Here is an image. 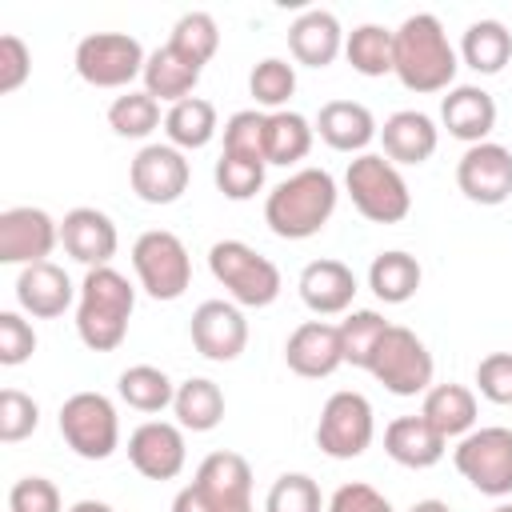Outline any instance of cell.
I'll list each match as a JSON object with an SVG mask.
<instances>
[{
	"label": "cell",
	"instance_id": "6da1fadb",
	"mask_svg": "<svg viewBox=\"0 0 512 512\" xmlns=\"http://www.w3.org/2000/svg\"><path fill=\"white\" fill-rule=\"evenodd\" d=\"M460 68V52L448 44L444 24L432 12L404 16L392 32V72L408 92H448Z\"/></svg>",
	"mask_w": 512,
	"mask_h": 512
},
{
	"label": "cell",
	"instance_id": "7a4b0ae2",
	"mask_svg": "<svg viewBox=\"0 0 512 512\" xmlns=\"http://www.w3.org/2000/svg\"><path fill=\"white\" fill-rule=\"evenodd\" d=\"M336 180L324 168H300L280 180L264 200V224L280 240H308L316 236L336 212Z\"/></svg>",
	"mask_w": 512,
	"mask_h": 512
},
{
	"label": "cell",
	"instance_id": "3957f363",
	"mask_svg": "<svg viewBox=\"0 0 512 512\" xmlns=\"http://www.w3.org/2000/svg\"><path fill=\"white\" fill-rule=\"evenodd\" d=\"M132 308H136V288L128 284L124 272H116L112 264L88 268L80 296H76V332H80L84 348H92V352L120 348L128 336Z\"/></svg>",
	"mask_w": 512,
	"mask_h": 512
},
{
	"label": "cell",
	"instance_id": "277c9868",
	"mask_svg": "<svg viewBox=\"0 0 512 512\" xmlns=\"http://www.w3.org/2000/svg\"><path fill=\"white\" fill-rule=\"evenodd\" d=\"M344 188L356 204V212L372 224H400L412 212V192L400 176V168L384 152H364L348 160Z\"/></svg>",
	"mask_w": 512,
	"mask_h": 512
},
{
	"label": "cell",
	"instance_id": "5b68a950",
	"mask_svg": "<svg viewBox=\"0 0 512 512\" xmlns=\"http://www.w3.org/2000/svg\"><path fill=\"white\" fill-rule=\"evenodd\" d=\"M208 268L240 308H268L284 288L280 268L244 240H216L208 248Z\"/></svg>",
	"mask_w": 512,
	"mask_h": 512
},
{
	"label": "cell",
	"instance_id": "8992f818",
	"mask_svg": "<svg viewBox=\"0 0 512 512\" xmlns=\"http://www.w3.org/2000/svg\"><path fill=\"white\" fill-rule=\"evenodd\" d=\"M132 268L152 300H180L192 284V256L168 228H148L132 244Z\"/></svg>",
	"mask_w": 512,
	"mask_h": 512
},
{
	"label": "cell",
	"instance_id": "52a82bcc",
	"mask_svg": "<svg viewBox=\"0 0 512 512\" xmlns=\"http://www.w3.org/2000/svg\"><path fill=\"white\" fill-rule=\"evenodd\" d=\"M368 372L392 392V396H420L432 388V352L428 344L404 328V324H388V332L380 336L372 360H368Z\"/></svg>",
	"mask_w": 512,
	"mask_h": 512
},
{
	"label": "cell",
	"instance_id": "ba28073f",
	"mask_svg": "<svg viewBox=\"0 0 512 512\" xmlns=\"http://www.w3.org/2000/svg\"><path fill=\"white\" fill-rule=\"evenodd\" d=\"M60 436L80 460H108L120 448V416L104 392H72L60 404Z\"/></svg>",
	"mask_w": 512,
	"mask_h": 512
},
{
	"label": "cell",
	"instance_id": "9c48e42d",
	"mask_svg": "<svg viewBox=\"0 0 512 512\" xmlns=\"http://www.w3.org/2000/svg\"><path fill=\"white\" fill-rule=\"evenodd\" d=\"M456 472L484 496H512V428H472L452 448Z\"/></svg>",
	"mask_w": 512,
	"mask_h": 512
},
{
	"label": "cell",
	"instance_id": "30bf717a",
	"mask_svg": "<svg viewBox=\"0 0 512 512\" xmlns=\"http://www.w3.org/2000/svg\"><path fill=\"white\" fill-rule=\"evenodd\" d=\"M76 76L92 88H128L136 76H144V48L128 32H88L76 44Z\"/></svg>",
	"mask_w": 512,
	"mask_h": 512
},
{
	"label": "cell",
	"instance_id": "8fae6325",
	"mask_svg": "<svg viewBox=\"0 0 512 512\" xmlns=\"http://www.w3.org/2000/svg\"><path fill=\"white\" fill-rule=\"evenodd\" d=\"M376 436V416L364 392H332L320 408V424H316V444L324 456L332 460H356L368 452Z\"/></svg>",
	"mask_w": 512,
	"mask_h": 512
},
{
	"label": "cell",
	"instance_id": "7c38bea8",
	"mask_svg": "<svg viewBox=\"0 0 512 512\" xmlns=\"http://www.w3.org/2000/svg\"><path fill=\"white\" fill-rule=\"evenodd\" d=\"M204 512H252V464L240 452H208L192 476Z\"/></svg>",
	"mask_w": 512,
	"mask_h": 512
},
{
	"label": "cell",
	"instance_id": "4fadbf2b",
	"mask_svg": "<svg viewBox=\"0 0 512 512\" xmlns=\"http://www.w3.org/2000/svg\"><path fill=\"white\" fill-rule=\"evenodd\" d=\"M188 160L172 144H144L128 164V184L144 204H176L188 192Z\"/></svg>",
	"mask_w": 512,
	"mask_h": 512
},
{
	"label": "cell",
	"instance_id": "5bb4252c",
	"mask_svg": "<svg viewBox=\"0 0 512 512\" xmlns=\"http://www.w3.org/2000/svg\"><path fill=\"white\" fill-rule=\"evenodd\" d=\"M60 244V224L32 204L0 212V264H40Z\"/></svg>",
	"mask_w": 512,
	"mask_h": 512
},
{
	"label": "cell",
	"instance_id": "9a60e30c",
	"mask_svg": "<svg viewBox=\"0 0 512 512\" xmlns=\"http://www.w3.org/2000/svg\"><path fill=\"white\" fill-rule=\"evenodd\" d=\"M188 336H192V348L204 360L232 364L248 348V320H244L240 304H232V300H204L192 312Z\"/></svg>",
	"mask_w": 512,
	"mask_h": 512
},
{
	"label": "cell",
	"instance_id": "2e32d148",
	"mask_svg": "<svg viewBox=\"0 0 512 512\" xmlns=\"http://www.w3.org/2000/svg\"><path fill=\"white\" fill-rule=\"evenodd\" d=\"M456 184L472 204L496 208L512 196V152L504 144H472L456 164Z\"/></svg>",
	"mask_w": 512,
	"mask_h": 512
},
{
	"label": "cell",
	"instance_id": "e0dca14e",
	"mask_svg": "<svg viewBox=\"0 0 512 512\" xmlns=\"http://www.w3.org/2000/svg\"><path fill=\"white\" fill-rule=\"evenodd\" d=\"M128 460L144 480H176L188 460L184 428L168 420H144L128 436Z\"/></svg>",
	"mask_w": 512,
	"mask_h": 512
},
{
	"label": "cell",
	"instance_id": "ac0fdd59",
	"mask_svg": "<svg viewBox=\"0 0 512 512\" xmlns=\"http://www.w3.org/2000/svg\"><path fill=\"white\" fill-rule=\"evenodd\" d=\"M284 364L304 376V380H324L344 364V344H340V324L328 320H304L292 328L284 340Z\"/></svg>",
	"mask_w": 512,
	"mask_h": 512
},
{
	"label": "cell",
	"instance_id": "d6986e66",
	"mask_svg": "<svg viewBox=\"0 0 512 512\" xmlns=\"http://www.w3.org/2000/svg\"><path fill=\"white\" fill-rule=\"evenodd\" d=\"M60 244H64V252L76 264L104 268L116 256L120 236H116V224H112L108 212H100V208H72L60 220Z\"/></svg>",
	"mask_w": 512,
	"mask_h": 512
},
{
	"label": "cell",
	"instance_id": "ffe728a7",
	"mask_svg": "<svg viewBox=\"0 0 512 512\" xmlns=\"http://www.w3.org/2000/svg\"><path fill=\"white\" fill-rule=\"evenodd\" d=\"M288 52L304 68H328L344 52V28L336 12L328 8H308L288 24Z\"/></svg>",
	"mask_w": 512,
	"mask_h": 512
},
{
	"label": "cell",
	"instance_id": "44dd1931",
	"mask_svg": "<svg viewBox=\"0 0 512 512\" xmlns=\"http://www.w3.org/2000/svg\"><path fill=\"white\" fill-rule=\"evenodd\" d=\"M440 124L448 128V136L472 144H484L488 132L496 128V100L492 92H484L480 84H452L448 96L440 100Z\"/></svg>",
	"mask_w": 512,
	"mask_h": 512
},
{
	"label": "cell",
	"instance_id": "7402d4cb",
	"mask_svg": "<svg viewBox=\"0 0 512 512\" xmlns=\"http://www.w3.org/2000/svg\"><path fill=\"white\" fill-rule=\"evenodd\" d=\"M296 288H300V300L316 316H340L356 300V276H352V268L344 260H328V256L304 264Z\"/></svg>",
	"mask_w": 512,
	"mask_h": 512
},
{
	"label": "cell",
	"instance_id": "603a6c76",
	"mask_svg": "<svg viewBox=\"0 0 512 512\" xmlns=\"http://www.w3.org/2000/svg\"><path fill=\"white\" fill-rule=\"evenodd\" d=\"M72 296H76V288H72L68 272L60 264H52V260L28 264L16 276V304H20V312H28L36 320L64 316V308L72 304Z\"/></svg>",
	"mask_w": 512,
	"mask_h": 512
},
{
	"label": "cell",
	"instance_id": "cb8c5ba5",
	"mask_svg": "<svg viewBox=\"0 0 512 512\" xmlns=\"http://www.w3.org/2000/svg\"><path fill=\"white\" fill-rule=\"evenodd\" d=\"M316 136L336 152L364 156V148L380 136V128H376V116L360 100H328L316 116Z\"/></svg>",
	"mask_w": 512,
	"mask_h": 512
},
{
	"label": "cell",
	"instance_id": "d4e9b609",
	"mask_svg": "<svg viewBox=\"0 0 512 512\" xmlns=\"http://www.w3.org/2000/svg\"><path fill=\"white\" fill-rule=\"evenodd\" d=\"M380 144H384V156L392 164H424L436 152V144H440V128L432 124L428 112L400 108V112H392L384 120Z\"/></svg>",
	"mask_w": 512,
	"mask_h": 512
},
{
	"label": "cell",
	"instance_id": "484cf974",
	"mask_svg": "<svg viewBox=\"0 0 512 512\" xmlns=\"http://www.w3.org/2000/svg\"><path fill=\"white\" fill-rule=\"evenodd\" d=\"M444 436L424 416H396L384 428V452L404 468H432L444 460Z\"/></svg>",
	"mask_w": 512,
	"mask_h": 512
},
{
	"label": "cell",
	"instance_id": "4316f807",
	"mask_svg": "<svg viewBox=\"0 0 512 512\" xmlns=\"http://www.w3.org/2000/svg\"><path fill=\"white\" fill-rule=\"evenodd\" d=\"M420 416L444 436H468L476 428V392L464 388V384H432L424 392V404H420Z\"/></svg>",
	"mask_w": 512,
	"mask_h": 512
},
{
	"label": "cell",
	"instance_id": "83f0119b",
	"mask_svg": "<svg viewBox=\"0 0 512 512\" xmlns=\"http://www.w3.org/2000/svg\"><path fill=\"white\" fill-rule=\"evenodd\" d=\"M200 72L192 60H184L172 44H160L156 52H148V64H144V92L156 96V100H168V104H180L192 96V88L200 84Z\"/></svg>",
	"mask_w": 512,
	"mask_h": 512
},
{
	"label": "cell",
	"instance_id": "f1b7e54d",
	"mask_svg": "<svg viewBox=\"0 0 512 512\" xmlns=\"http://www.w3.org/2000/svg\"><path fill=\"white\" fill-rule=\"evenodd\" d=\"M460 60L480 76L504 72V64L512 60V32L500 20H472L460 36Z\"/></svg>",
	"mask_w": 512,
	"mask_h": 512
},
{
	"label": "cell",
	"instance_id": "f546056e",
	"mask_svg": "<svg viewBox=\"0 0 512 512\" xmlns=\"http://www.w3.org/2000/svg\"><path fill=\"white\" fill-rule=\"evenodd\" d=\"M216 128H220L216 124V104L204 100V96H188V100H180L164 112V136L180 152H196V148L212 144Z\"/></svg>",
	"mask_w": 512,
	"mask_h": 512
},
{
	"label": "cell",
	"instance_id": "4dcf8cb0",
	"mask_svg": "<svg viewBox=\"0 0 512 512\" xmlns=\"http://www.w3.org/2000/svg\"><path fill=\"white\" fill-rule=\"evenodd\" d=\"M424 272H420V260L400 252V248H388L380 252L372 264H368V288L376 292V300L384 304H408L420 288Z\"/></svg>",
	"mask_w": 512,
	"mask_h": 512
},
{
	"label": "cell",
	"instance_id": "1f68e13d",
	"mask_svg": "<svg viewBox=\"0 0 512 512\" xmlns=\"http://www.w3.org/2000/svg\"><path fill=\"white\" fill-rule=\"evenodd\" d=\"M172 412H176V424L180 428H188V432H212L224 420V392L208 376H188L184 384H176Z\"/></svg>",
	"mask_w": 512,
	"mask_h": 512
},
{
	"label": "cell",
	"instance_id": "d6a6232c",
	"mask_svg": "<svg viewBox=\"0 0 512 512\" xmlns=\"http://www.w3.org/2000/svg\"><path fill=\"white\" fill-rule=\"evenodd\" d=\"M316 140V124H308L300 112H268L264 120V156L268 164H300L312 152Z\"/></svg>",
	"mask_w": 512,
	"mask_h": 512
},
{
	"label": "cell",
	"instance_id": "836d02e7",
	"mask_svg": "<svg viewBox=\"0 0 512 512\" xmlns=\"http://www.w3.org/2000/svg\"><path fill=\"white\" fill-rule=\"evenodd\" d=\"M116 392L128 408L136 412H164L172 400H176V384L168 380V372L152 368V364H132L120 372L116 380Z\"/></svg>",
	"mask_w": 512,
	"mask_h": 512
},
{
	"label": "cell",
	"instance_id": "e575fe53",
	"mask_svg": "<svg viewBox=\"0 0 512 512\" xmlns=\"http://www.w3.org/2000/svg\"><path fill=\"white\" fill-rule=\"evenodd\" d=\"M344 56L360 76H388L392 72V28L356 24L344 36Z\"/></svg>",
	"mask_w": 512,
	"mask_h": 512
},
{
	"label": "cell",
	"instance_id": "d590c367",
	"mask_svg": "<svg viewBox=\"0 0 512 512\" xmlns=\"http://www.w3.org/2000/svg\"><path fill=\"white\" fill-rule=\"evenodd\" d=\"M108 128L116 132V136H124V140H144V136H152L156 128H160V100L156 96H148L144 88L140 92H124V96H116L112 104H108Z\"/></svg>",
	"mask_w": 512,
	"mask_h": 512
},
{
	"label": "cell",
	"instance_id": "8d00e7d4",
	"mask_svg": "<svg viewBox=\"0 0 512 512\" xmlns=\"http://www.w3.org/2000/svg\"><path fill=\"white\" fill-rule=\"evenodd\" d=\"M168 44H172L184 60H192L196 68H204V64L216 56V48H220V28H216V20H212L208 12H184V16L172 24Z\"/></svg>",
	"mask_w": 512,
	"mask_h": 512
},
{
	"label": "cell",
	"instance_id": "74e56055",
	"mask_svg": "<svg viewBox=\"0 0 512 512\" xmlns=\"http://www.w3.org/2000/svg\"><path fill=\"white\" fill-rule=\"evenodd\" d=\"M388 332V320L372 308H360V312H348L340 320V344H344V364L352 368H364L368 372V360L380 344V336Z\"/></svg>",
	"mask_w": 512,
	"mask_h": 512
},
{
	"label": "cell",
	"instance_id": "f35d334b",
	"mask_svg": "<svg viewBox=\"0 0 512 512\" xmlns=\"http://www.w3.org/2000/svg\"><path fill=\"white\" fill-rule=\"evenodd\" d=\"M248 92H252V100H256L260 108L284 112V104H288L292 92H296V68H292L288 60H280V56H264V60L252 68V76H248Z\"/></svg>",
	"mask_w": 512,
	"mask_h": 512
},
{
	"label": "cell",
	"instance_id": "ab89813d",
	"mask_svg": "<svg viewBox=\"0 0 512 512\" xmlns=\"http://www.w3.org/2000/svg\"><path fill=\"white\" fill-rule=\"evenodd\" d=\"M264 512H324L320 484L308 472H284L264 496Z\"/></svg>",
	"mask_w": 512,
	"mask_h": 512
},
{
	"label": "cell",
	"instance_id": "60d3db41",
	"mask_svg": "<svg viewBox=\"0 0 512 512\" xmlns=\"http://www.w3.org/2000/svg\"><path fill=\"white\" fill-rule=\"evenodd\" d=\"M264 120L268 112L260 108H240L224 120V152L228 156H244V160H264Z\"/></svg>",
	"mask_w": 512,
	"mask_h": 512
},
{
	"label": "cell",
	"instance_id": "b9f144b4",
	"mask_svg": "<svg viewBox=\"0 0 512 512\" xmlns=\"http://www.w3.org/2000/svg\"><path fill=\"white\" fill-rule=\"evenodd\" d=\"M264 168H268L264 160H244V156L220 152V160L212 168V180L228 200H252L264 188Z\"/></svg>",
	"mask_w": 512,
	"mask_h": 512
},
{
	"label": "cell",
	"instance_id": "7bdbcfd3",
	"mask_svg": "<svg viewBox=\"0 0 512 512\" xmlns=\"http://www.w3.org/2000/svg\"><path fill=\"white\" fill-rule=\"evenodd\" d=\"M40 424V408L28 392L20 388H4L0 392V440L4 444H20L24 436H32Z\"/></svg>",
	"mask_w": 512,
	"mask_h": 512
},
{
	"label": "cell",
	"instance_id": "ee69618b",
	"mask_svg": "<svg viewBox=\"0 0 512 512\" xmlns=\"http://www.w3.org/2000/svg\"><path fill=\"white\" fill-rule=\"evenodd\" d=\"M8 512H60V488L48 476H20L8 488Z\"/></svg>",
	"mask_w": 512,
	"mask_h": 512
},
{
	"label": "cell",
	"instance_id": "f6af8a7d",
	"mask_svg": "<svg viewBox=\"0 0 512 512\" xmlns=\"http://www.w3.org/2000/svg\"><path fill=\"white\" fill-rule=\"evenodd\" d=\"M36 352V332L20 312H0V364L16 368Z\"/></svg>",
	"mask_w": 512,
	"mask_h": 512
},
{
	"label": "cell",
	"instance_id": "bcb514c9",
	"mask_svg": "<svg viewBox=\"0 0 512 512\" xmlns=\"http://www.w3.org/2000/svg\"><path fill=\"white\" fill-rule=\"evenodd\" d=\"M476 388L492 404H512V352H488L476 364Z\"/></svg>",
	"mask_w": 512,
	"mask_h": 512
},
{
	"label": "cell",
	"instance_id": "7dc6e473",
	"mask_svg": "<svg viewBox=\"0 0 512 512\" xmlns=\"http://www.w3.org/2000/svg\"><path fill=\"white\" fill-rule=\"evenodd\" d=\"M28 76H32V52H28V44L20 36L4 32L0 36V92L8 96L16 88H24Z\"/></svg>",
	"mask_w": 512,
	"mask_h": 512
},
{
	"label": "cell",
	"instance_id": "c3c4849f",
	"mask_svg": "<svg viewBox=\"0 0 512 512\" xmlns=\"http://www.w3.org/2000/svg\"><path fill=\"white\" fill-rule=\"evenodd\" d=\"M328 512H392L388 496L376 492L372 484L364 480H352V484H340L328 500Z\"/></svg>",
	"mask_w": 512,
	"mask_h": 512
},
{
	"label": "cell",
	"instance_id": "681fc988",
	"mask_svg": "<svg viewBox=\"0 0 512 512\" xmlns=\"http://www.w3.org/2000/svg\"><path fill=\"white\" fill-rule=\"evenodd\" d=\"M172 512H204V504H200V496H196V488H192V484H184V488L176 492Z\"/></svg>",
	"mask_w": 512,
	"mask_h": 512
},
{
	"label": "cell",
	"instance_id": "f907efd6",
	"mask_svg": "<svg viewBox=\"0 0 512 512\" xmlns=\"http://www.w3.org/2000/svg\"><path fill=\"white\" fill-rule=\"evenodd\" d=\"M64 512H116L112 504H104V500H76L72 508H64Z\"/></svg>",
	"mask_w": 512,
	"mask_h": 512
},
{
	"label": "cell",
	"instance_id": "816d5d0a",
	"mask_svg": "<svg viewBox=\"0 0 512 512\" xmlns=\"http://www.w3.org/2000/svg\"><path fill=\"white\" fill-rule=\"evenodd\" d=\"M408 512H452V508H448L444 500H416Z\"/></svg>",
	"mask_w": 512,
	"mask_h": 512
},
{
	"label": "cell",
	"instance_id": "f5cc1de1",
	"mask_svg": "<svg viewBox=\"0 0 512 512\" xmlns=\"http://www.w3.org/2000/svg\"><path fill=\"white\" fill-rule=\"evenodd\" d=\"M492 512H512V504H496V508H492Z\"/></svg>",
	"mask_w": 512,
	"mask_h": 512
}]
</instances>
